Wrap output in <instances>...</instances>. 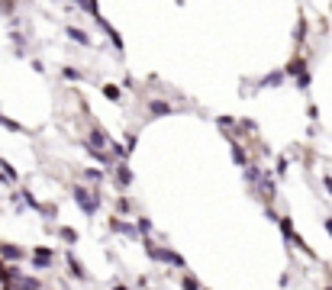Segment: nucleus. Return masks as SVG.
<instances>
[{
  "instance_id": "obj_1",
  "label": "nucleus",
  "mask_w": 332,
  "mask_h": 290,
  "mask_svg": "<svg viewBox=\"0 0 332 290\" xmlns=\"http://www.w3.org/2000/svg\"><path fill=\"white\" fill-rule=\"evenodd\" d=\"M71 197L78 200V207L88 213V216H94V213H97V207H100V203H97V190L91 193L84 184H71Z\"/></svg>"
},
{
  "instance_id": "obj_2",
  "label": "nucleus",
  "mask_w": 332,
  "mask_h": 290,
  "mask_svg": "<svg viewBox=\"0 0 332 290\" xmlns=\"http://www.w3.org/2000/svg\"><path fill=\"white\" fill-rule=\"evenodd\" d=\"M284 75H293V81H297L300 87H310V68H306L303 55H293V58H290L287 68H284Z\"/></svg>"
},
{
  "instance_id": "obj_3",
  "label": "nucleus",
  "mask_w": 332,
  "mask_h": 290,
  "mask_svg": "<svg viewBox=\"0 0 332 290\" xmlns=\"http://www.w3.org/2000/svg\"><path fill=\"white\" fill-rule=\"evenodd\" d=\"M26 258V251H23L20 245H13V242H0V261H7V264H16Z\"/></svg>"
},
{
  "instance_id": "obj_4",
  "label": "nucleus",
  "mask_w": 332,
  "mask_h": 290,
  "mask_svg": "<svg viewBox=\"0 0 332 290\" xmlns=\"http://www.w3.org/2000/svg\"><path fill=\"white\" fill-rule=\"evenodd\" d=\"M145 110H149V116H171V113H174V103L158 100V97H155V100L145 103Z\"/></svg>"
},
{
  "instance_id": "obj_5",
  "label": "nucleus",
  "mask_w": 332,
  "mask_h": 290,
  "mask_svg": "<svg viewBox=\"0 0 332 290\" xmlns=\"http://www.w3.org/2000/svg\"><path fill=\"white\" fill-rule=\"evenodd\" d=\"M52 261H55V251H52V248L39 245V248L32 251V264H36V268H48V264H52Z\"/></svg>"
},
{
  "instance_id": "obj_6",
  "label": "nucleus",
  "mask_w": 332,
  "mask_h": 290,
  "mask_svg": "<svg viewBox=\"0 0 332 290\" xmlns=\"http://www.w3.org/2000/svg\"><path fill=\"white\" fill-rule=\"evenodd\" d=\"M113 180H116V187H119V190H126V187L132 184V171L119 161V165H116V171H113Z\"/></svg>"
},
{
  "instance_id": "obj_7",
  "label": "nucleus",
  "mask_w": 332,
  "mask_h": 290,
  "mask_svg": "<svg viewBox=\"0 0 332 290\" xmlns=\"http://www.w3.org/2000/svg\"><path fill=\"white\" fill-rule=\"evenodd\" d=\"M65 261H68V271H75V277H78V281H88V271L81 268V261H78L75 255H71V251L65 255Z\"/></svg>"
},
{
  "instance_id": "obj_8",
  "label": "nucleus",
  "mask_w": 332,
  "mask_h": 290,
  "mask_svg": "<svg viewBox=\"0 0 332 290\" xmlns=\"http://www.w3.org/2000/svg\"><path fill=\"white\" fill-rule=\"evenodd\" d=\"M65 32H68V39H75V42H81V45H91V35L84 32V29H78V26H68Z\"/></svg>"
},
{
  "instance_id": "obj_9",
  "label": "nucleus",
  "mask_w": 332,
  "mask_h": 290,
  "mask_svg": "<svg viewBox=\"0 0 332 290\" xmlns=\"http://www.w3.org/2000/svg\"><path fill=\"white\" fill-rule=\"evenodd\" d=\"M232 161H236V165H245V168H249V152H245V149H242L239 142H232Z\"/></svg>"
},
{
  "instance_id": "obj_10",
  "label": "nucleus",
  "mask_w": 332,
  "mask_h": 290,
  "mask_svg": "<svg viewBox=\"0 0 332 290\" xmlns=\"http://www.w3.org/2000/svg\"><path fill=\"white\" fill-rule=\"evenodd\" d=\"M261 168H255V165H249V171H245V180H249V184H261Z\"/></svg>"
},
{
  "instance_id": "obj_11",
  "label": "nucleus",
  "mask_w": 332,
  "mask_h": 290,
  "mask_svg": "<svg viewBox=\"0 0 332 290\" xmlns=\"http://www.w3.org/2000/svg\"><path fill=\"white\" fill-rule=\"evenodd\" d=\"M103 97H107V100H113V103H116L123 94H119V87H116V84H103Z\"/></svg>"
},
{
  "instance_id": "obj_12",
  "label": "nucleus",
  "mask_w": 332,
  "mask_h": 290,
  "mask_svg": "<svg viewBox=\"0 0 332 290\" xmlns=\"http://www.w3.org/2000/svg\"><path fill=\"white\" fill-rule=\"evenodd\" d=\"M58 235L65 239L68 245H75V242H78V232H75V229H68V226H61V229H58Z\"/></svg>"
},
{
  "instance_id": "obj_13",
  "label": "nucleus",
  "mask_w": 332,
  "mask_h": 290,
  "mask_svg": "<svg viewBox=\"0 0 332 290\" xmlns=\"http://www.w3.org/2000/svg\"><path fill=\"white\" fill-rule=\"evenodd\" d=\"M61 78H65V81H81L84 75H81L78 68H71V65H68V68H61Z\"/></svg>"
},
{
  "instance_id": "obj_14",
  "label": "nucleus",
  "mask_w": 332,
  "mask_h": 290,
  "mask_svg": "<svg viewBox=\"0 0 332 290\" xmlns=\"http://www.w3.org/2000/svg\"><path fill=\"white\" fill-rule=\"evenodd\" d=\"M84 177H88L91 184H100V180H103V171H100V168H91V171H84Z\"/></svg>"
},
{
  "instance_id": "obj_15",
  "label": "nucleus",
  "mask_w": 332,
  "mask_h": 290,
  "mask_svg": "<svg viewBox=\"0 0 332 290\" xmlns=\"http://www.w3.org/2000/svg\"><path fill=\"white\" fill-rule=\"evenodd\" d=\"M181 287H184V290H203V287H200V281H197V277H190V274L181 281Z\"/></svg>"
},
{
  "instance_id": "obj_16",
  "label": "nucleus",
  "mask_w": 332,
  "mask_h": 290,
  "mask_svg": "<svg viewBox=\"0 0 332 290\" xmlns=\"http://www.w3.org/2000/svg\"><path fill=\"white\" fill-rule=\"evenodd\" d=\"M277 223H281V232H284V239L293 242V226H290V220H277Z\"/></svg>"
},
{
  "instance_id": "obj_17",
  "label": "nucleus",
  "mask_w": 332,
  "mask_h": 290,
  "mask_svg": "<svg viewBox=\"0 0 332 290\" xmlns=\"http://www.w3.org/2000/svg\"><path fill=\"white\" fill-rule=\"evenodd\" d=\"M0 123H4V126H7L10 132H23V126L16 123V119H10V116H0Z\"/></svg>"
},
{
  "instance_id": "obj_18",
  "label": "nucleus",
  "mask_w": 332,
  "mask_h": 290,
  "mask_svg": "<svg viewBox=\"0 0 332 290\" xmlns=\"http://www.w3.org/2000/svg\"><path fill=\"white\" fill-rule=\"evenodd\" d=\"M129 210H132V203H129L126 197H119V200H116V216H123V213H129Z\"/></svg>"
},
{
  "instance_id": "obj_19",
  "label": "nucleus",
  "mask_w": 332,
  "mask_h": 290,
  "mask_svg": "<svg viewBox=\"0 0 332 290\" xmlns=\"http://www.w3.org/2000/svg\"><path fill=\"white\" fill-rule=\"evenodd\" d=\"M136 232H142L145 239H149V232H152V220H139V226H136Z\"/></svg>"
},
{
  "instance_id": "obj_20",
  "label": "nucleus",
  "mask_w": 332,
  "mask_h": 290,
  "mask_svg": "<svg viewBox=\"0 0 332 290\" xmlns=\"http://www.w3.org/2000/svg\"><path fill=\"white\" fill-rule=\"evenodd\" d=\"M326 229H329V235H332V220H326Z\"/></svg>"
},
{
  "instance_id": "obj_21",
  "label": "nucleus",
  "mask_w": 332,
  "mask_h": 290,
  "mask_svg": "<svg viewBox=\"0 0 332 290\" xmlns=\"http://www.w3.org/2000/svg\"><path fill=\"white\" fill-rule=\"evenodd\" d=\"M113 290H129V287H123V284H116V287H113Z\"/></svg>"
}]
</instances>
